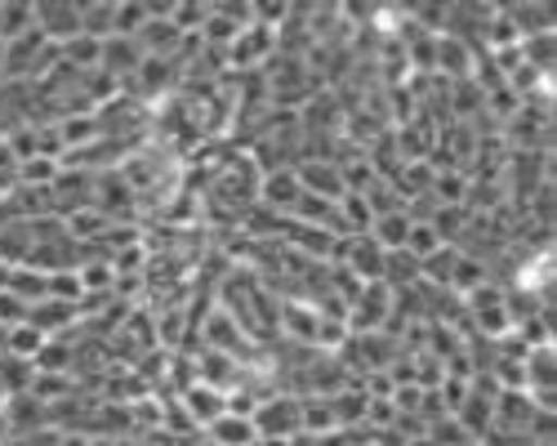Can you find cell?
Listing matches in <instances>:
<instances>
[{"instance_id": "cell-1", "label": "cell", "mask_w": 557, "mask_h": 446, "mask_svg": "<svg viewBox=\"0 0 557 446\" xmlns=\"http://www.w3.org/2000/svg\"><path fill=\"white\" fill-rule=\"evenodd\" d=\"M255 433L259 437H295L304 433V407L295 397H268L255 407Z\"/></svg>"}, {"instance_id": "cell-2", "label": "cell", "mask_w": 557, "mask_h": 446, "mask_svg": "<svg viewBox=\"0 0 557 446\" xmlns=\"http://www.w3.org/2000/svg\"><path fill=\"white\" fill-rule=\"evenodd\" d=\"M36 14V32L54 45H67L81 36V5H67V0H54V5H32Z\"/></svg>"}, {"instance_id": "cell-3", "label": "cell", "mask_w": 557, "mask_h": 446, "mask_svg": "<svg viewBox=\"0 0 557 446\" xmlns=\"http://www.w3.org/2000/svg\"><path fill=\"white\" fill-rule=\"evenodd\" d=\"M295 178H299V188L308 193V197H321V201H344L348 193H344V170H335V165H326V161H304L299 170H295Z\"/></svg>"}, {"instance_id": "cell-4", "label": "cell", "mask_w": 557, "mask_h": 446, "mask_svg": "<svg viewBox=\"0 0 557 446\" xmlns=\"http://www.w3.org/2000/svg\"><path fill=\"white\" fill-rule=\"evenodd\" d=\"M81 318V303H63V299H40V303H32L27 308V322L23 326H32V331H40L45 339H54L63 326H72Z\"/></svg>"}, {"instance_id": "cell-5", "label": "cell", "mask_w": 557, "mask_h": 446, "mask_svg": "<svg viewBox=\"0 0 557 446\" xmlns=\"http://www.w3.org/2000/svg\"><path fill=\"white\" fill-rule=\"evenodd\" d=\"M388 303H393V295H388V286L384 282H375V286H361L357 295H352V326L357 331H375L384 318H388Z\"/></svg>"}, {"instance_id": "cell-6", "label": "cell", "mask_w": 557, "mask_h": 446, "mask_svg": "<svg viewBox=\"0 0 557 446\" xmlns=\"http://www.w3.org/2000/svg\"><path fill=\"white\" fill-rule=\"evenodd\" d=\"M344 250H352L348 255V268H352V273L370 286V277H375V282H384V255L388 250H380V241L375 237H344Z\"/></svg>"}, {"instance_id": "cell-7", "label": "cell", "mask_w": 557, "mask_h": 446, "mask_svg": "<svg viewBox=\"0 0 557 446\" xmlns=\"http://www.w3.org/2000/svg\"><path fill=\"white\" fill-rule=\"evenodd\" d=\"M259 193H263V201H268V210H282V214H290L295 210V201L304 197V188H299V178H295V170H272L263 184H259Z\"/></svg>"}, {"instance_id": "cell-8", "label": "cell", "mask_w": 557, "mask_h": 446, "mask_svg": "<svg viewBox=\"0 0 557 446\" xmlns=\"http://www.w3.org/2000/svg\"><path fill=\"white\" fill-rule=\"evenodd\" d=\"M183 407H188L193 420H201L206 429L227 411V393L223 388H210V384H193L188 393H183Z\"/></svg>"}, {"instance_id": "cell-9", "label": "cell", "mask_w": 557, "mask_h": 446, "mask_svg": "<svg viewBox=\"0 0 557 446\" xmlns=\"http://www.w3.org/2000/svg\"><path fill=\"white\" fill-rule=\"evenodd\" d=\"M10 295L18 299V303H40V299H50V273H36V268H27V263H14L10 268Z\"/></svg>"}, {"instance_id": "cell-10", "label": "cell", "mask_w": 557, "mask_h": 446, "mask_svg": "<svg viewBox=\"0 0 557 446\" xmlns=\"http://www.w3.org/2000/svg\"><path fill=\"white\" fill-rule=\"evenodd\" d=\"M259 442V433H255V420H246V416H219L214 424H210V446H255Z\"/></svg>"}, {"instance_id": "cell-11", "label": "cell", "mask_w": 557, "mask_h": 446, "mask_svg": "<svg viewBox=\"0 0 557 446\" xmlns=\"http://www.w3.org/2000/svg\"><path fill=\"white\" fill-rule=\"evenodd\" d=\"M36 384V367L27 362V357H0V393L5 397H18V393H32Z\"/></svg>"}, {"instance_id": "cell-12", "label": "cell", "mask_w": 557, "mask_h": 446, "mask_svg": "<svg viewBox=\"0 0 557 446\" xmlns=\"http://www.w3.org/2000/svg\"><path fill=\"white\" fill-rule=\"evenodd\" d=\"M36 27L32 5H0V45H10L18 36H27Z\"/></svg>"}, {"instance_id": "cell-13", "label": "cell", "mask_w": 557, "mask_h": 446, "mask_svg": "<svg viewBox=\"0 0 557 446\" xmlns=\"http://www.w3.org/2000/svg\"><path fill=\"white\" fill-rule=\"evenodd\" d=\"M282 322H286V331H290V335H299L304 344H317V326H321L317 312H308V308H295V303H290V308L282 312Z\"/></svg>"}, {"instance_id": "cell-14", "label": "cell", "mask_w": 557, "mask_h": 446, "mask_svg": "<svg viewBox=\"0 0 557 446\" xmlns=\"http://www.w3.org/2000/svg\"><path fill=\"white\" fill-rule=\"evenodd\" d=\"M45 348V335L32 331V326H14L10 331V357H27V362H36V352Z\"/></svg>"}, {"instance_id": "cell-15", "label": "cell", "mask_w": 557, "mask_h": 446, "mask_svg": "<svg viewBox=\"0 0 557 446\" xmlns=\"http://www.w3.org/2000/svg\"><path fill=\"white\" fill-rule=\"evenodd\" d=\"M206 335H210V344H214V348H242V331H237V322H232L227 312H214Z\"/></svg>"}, {"instance_id": "cell-16", "label": "cell", "mask_w": 557, "mask_h": 446, "mask_svg": "<svg viewBox=\"0 0 557 446\" xmlns=\"http://www.w3.org/2000/svg\"><path fill=\"white\" fill-rule=\"evenodd\" d=\"M527 54H531V72H553V32L544 36H527Z\"/></svg>"}, {"instance_id": "cell-17", "label": "cell", "mask_w": 557, "mask_h": 446, "mask_svg": "<svg viewBox=\"0 0 557 446\" xmlns=\"http://www.w3.org/2000/svg\"><path fill=\"white\" fill-rule=\"evenodd\" d=\"M10 331H14V326H0V357L10 352Z\"/></svg>"}, {"instance_id": "cell-18", "label": "cell", "mask_w": 557, "mask_h": 446, "mask_svg": "<svg viewBox=\"0 0 557 446\" xmlns=\"http://www.w3.org/2000/svg\"><path fill=\"white\" fill-rule=\"evenodd\" d=\"M0 401H5V393H0Z\"/></svg>"}]
</instances>
